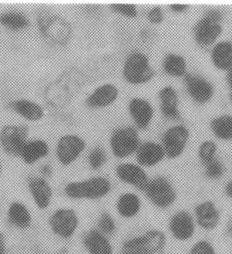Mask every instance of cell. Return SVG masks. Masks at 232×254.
<instances>
[{"label":"cell","mask_w":232,"mask_h":254,"mask_svg":"<svg viewBox=\"0 0 232 254\" xmlns=\"http://www.w3.org/2000/svg\"><path fill=\"white\" fill-rule=\"evenodd\" d=\"M49 147L48 144L42 139H35L27 141L24 146L20 157L26 164H33L34 162L45 157L49 153Z\"/></svg>","instance_id":"484cf974"},{"label":"cell","mask_w":232,"mask_h":254,"mask_svg":"<svg viewBox=\"0 0 232 254\" xmlns=\"http://www.w3.org/2000/svg\"><path fill=\"white\" fill-rule=\"evenodd\" d=\"M116 208L120 217L132 219L140 213L142 201L138 194L128 192L120 195L116 201Z\"/></svg>","instance_id":"44dd1931"},{"label":"cell","mask_w":232,"mask_h":254,"mask_svg":"<svg viewBox=\"0 0 232 254\" xmlns=\"http://www.w3.org/2000/svg\"><path fill=\"white\" fill-rule=\"evenodd\" d=\"M0 254H5V246L3 236L0 234Z\"/></svg>","instance_id":"60d3db41"},{"label":"cell","mask_w":232,"mask_h":254,"mask_svg":"<svg viewBox=\"0 0 232 254\" xmlns=\"http://www.w3.org/2000/svg\"><path fill=\"white\" fill-rule=\"evenodd\" d=\"M162 115L169 120H179L180 111L178 107L179 99L176 90L172 86H166L159 93Z\"/></svg>","instance_id":"ffe728a7"},{"label":"cell","mask_w":232,"mask_h":254,"mask_svg":"<svg viewBox=\"0 0 232 254\" xmlns=\"http://www.w3.org/2000/svg\"><path fill=\"white\" fill-rule=\"evenodd\" d=\"M123 75L131 84H142L151 81L154 70L150 65L148 57L141 52H132L128 56L123 67Z\"/></svg>","instance_id":"52a82bcc"},{"label":"cell","mask_w":232,"mask_h":254,"mask_svg":"<svg viewBox=\"0 0 232 254\" xmlns=\"http://www.w3.org/2000/svg\"><path fill=\"white\" fill-rule=\"evenodd\" d=\"M42 172L46 175V176H50V174L52 172V169H51V167L49 166V165H45V166H43L42 168Z\"/></svg>","instance_id":"b9f144b4"},{"label":"cell","mask_w":232,"mask_h":254,"mask_svg":"<svg viewBox=\"0 0 232 254\" xmlns=\"http://www.w3.org/2000/svg\"><path fill=\"white\" fill-rule=\"evenodd\" d=\"M116 175L120 181L140 191H145L149 183V176L140 165L122 163L116 168Z\"/></svg>","instance_id":"9a60e30c"},{"label":"cell","mask_w":232,"mask_h":254,"mask_svg":"<svg viewBox=\"0 0 232 254\" xmlns=\"http://www.w3.org/2000/svg\"><path fill=\"white\" fill-rule=\"evenodd\" d=\"M140 146L138 131L132 127H120L113 131L111 137V148L114 156L118 159L131 156Z\"/></svg>","instance_id":"ba28073f"},{"label":"cell","mask_w":232,"mask_h":254,"mask_svg":"<svg viewBox=\"0 0 232 254\" xmlns=\"http://www.w3.org/2000/svg\"><path fill=\"white\" fill-rule=\"evenodd\" d=\"M210 127L217 138L224 140H232V115H222L215 118L210 123Z\"/></svg>","instance_id":"83f0119b"},{"label":"cell","mask_w":232,"mask_h":254,"mask_svg":"<svg viewBox=\"0 0 232 254\" xmlns=\"http://www.w3.org/2000/svg\"><path fill=\"white\" fill-rule=\"evenodd\" d=\"M166 157L163 146L154 141H146L139 146L136 152L138 164L143 168H153L160 164Z\"/></svg>","instance_id":"e0dca14e"},{"label":"cell","mask_w":232,"mask_h":254,"mask_svg":"<svg viewBox=\"0 0 232 254\" xmlns=\"http://www.w3.org/2000/svg\"><path fill=\"white\" fill-rule=\"evenodd\" d=\"M85 148L83 138L76 135H65L57 144V154L60 163L65 166L71 164Z\"/></svg>","instance_id":"5bb4252c"},{"label":"cell","mask_w":232,"mask_h":254,"mask_svg":"<svg viewBox=\"0 0 232 254\" xmlns=\"http://www.w3.org/2000/svg\"><path fill=\"white\" fill-rule=\"evenodd\" d=\"M232 254V253H231V254Z\"/></svg>","instance_id":"bcb514c9"},{"label":"cell","mask_w":232,"mask_h":254,"mask_svg":"<svg viewBox=\"0 0 232 254\" xmlns=\"http://www.w3.org/2000/svg\"><path fill=\"white\" fill-rule=\"evenodd\" d=\"M113 11L126 18H136L138 15L137 6L132 4H113L111 5Z\"/></svg>","instance_id":"d590c367"},{"label":"cell","mask_w":232,"mask_h":254,"mask_svg":"<svg viewBox=\"0 0 232 254\" xmlns=\"http://www.w3.org/2000/svg\"><path fill=\"white\" fill-rule=\"evenodd\" d=\"M223 14L217 10H210L195 24L194 27L195 41L201 47L212 45L223 33L221 22Z\"/></svg>","instance_id":"8992f818"},{"label":"cell","mask_w":232,"mask_h":254,"mask_svg":"<svg viewBox=\"0 0 232 254\" xmlns=\"http://www.w3.org/2000/svg\"><path fill=\"white\" fill-rule=\"evenodd\" d=\"M28 128L25 126H6L0 132V143L4 152L11 155H20L27 142Z\"/></svg>","instance_id":"7c38bea8"},{"label":"cell","mask_w":232,"mask_h":254,"mask_svg":"<svg viewBox=\"0 0 232 254\" xmlns=\"http://www.w3.org/2000/svg\"><path fill=\"white\" fill-rule=\"evenodd\" d=\"M146 198L159 209H169L177 201V192L172 183L165 176L150 179L145 190Z\"/></svg>","instance_id":"3957f363"},{"label":"cell","mask_w":232,"mask_h":254,"mask_svg":"<svg viewBox=\"0 0 232 254\" xmlns=\"http://www.w3.org/2000/svg\"><path fill=\"white\" fill-rule=\"evenodd\" d=\"M118 97V90L112 83L98 87L87 98L86 104L90 108H104L112 105Z\"/></svg>","instance_id":"d6986e66"},{"label":"cell","mask_w":232,"mask_h":254,"mask_svg":"<svg viewBox=\"0 0 232 254\" xmlns=\"http://www.w3.org/2000/svg\"><path fill=\"white\" fill-rule=\"evenodd\" d=\"M84 245L90 254H113V247L106 235L92 230L84 239Z\"/></svg>","instance_id":"7402d4cb"},{"label":"cell","mask_w":232,"mask_h":254,"mask_svg":"<svg viewBox=\"0 0 232 254\" xmlns=\"http://www.w3.org/2000/svg\"><path fill=\"white\" fill-rule=\"evenodd\" d=\"M38 27L43 37L57 45L67 44L71 37L70 25L63 18L48 11L38 16Z\"/></svg>","instance_id":"7a4b0ae2"},{"label":"cell","mask_w":232,"mask_h":254,"mask_svg":"<svg viewBox=\"0 0 232 254\" xmlns=\"http://www.w3.org/2000/svg\"><path fill=\"white\" fill-rule=\"evenodd\" d=\"M112 190V183L105 177H94L83 182L68 183L65 193L75 199H98L105 197Z\"/></svg>","instance_id":"277c9868"},{"label":"cell","mask_w":232,"mask_h":254,"mask_svg":"<svg viewBox=\"0 0 232 254\" xmlns=\"http://www.w3.org/2000/svg\"><path fill=\"white\" fill-rule=\"evenodd\" d=\"M98 226L102 233L105 235H113L116 230V222L110 214L107 212L102 214L98 222Z\"/></svg>","instance_id":"e575fe53"},{"label":"cell","mask_w":232,"mask_h":254,"mask_svg":"<svg viewBox=\"0 0 232 254\" xmlns=\"http://www.w3.org/2000/svg\"><path fill=\"white\" fill-rule=\"evenodd\" d=\"M78 226V219L71 209H59L51 217V227L55 233L64 239L70 238Z\"/></svg>","instance_id":"2e32d148"},{"label":"cell","mask_w":232,"mask_h":254,"mask_svg":"<svg viewBox=\"0 0 232 254\" xmlns=\"http://www.w3.org/2000/svg\"><path fill=\"white\" fill-rule=\"evenodd\" d=\"M225 231V235L227 236L229 239H232V219H230L226 223Z\"/></svg>","instance_id":"ab89813d"},{"label":"cell","mask_w":232,"mask_h":254,"mask_svg":"<svg viewBox=\"0 0 232 254\" xmlns=\"http://www.w3.org/2000/svg\"><path fill=\"white\" fill-rule=\"evenodd\" d=\"M0 24L11 31H20L29 26V20L19 11H6L0 16Z\"/></svg>","instance_id":"f1b7e54d"},{"label":"cell","mask_w":232,"mask_h":254,"mask_svg":"<svg viewBox=\"0 0 232 254\" xmlns=\"http://www.w3.org/2000/svg\"><path fill=\"white\" fill-rule=\"evenodd\" d=\"M147 19L153 24H161L164 20V13L160 6H154L147 13Z\"/></svg>","instance_id":"8d00e7d4"},{"label":"cell","mask_w":232,"mask_h":254,"mask_svg":"<svg viewBox=\"0 0 232 254\" xmlns=\"http://www.w3.org/2000/svg\"><path fill=\"white\" fill-rule=\"evenodd\" d=\"M197 225L193 214L186 209L177 210L169 217L168 229L170 236L177 242L187 243L195 237Z\"/></svg>","instance_id":"9c48e42d"},{"label":"cell","mask_w":232,"mask_h":254,"mask_svg":"<svg viewBox=\"0 0 232 254\" xmlns=\"http://www.w3.org/2000/svg\"><path fill=\"white\" fill-rule=\"evenodd\" d=\"M193 216L197 227L204 232H214L221 224V210L211 200L197 203L194 208Z\"/></svg>","instance_id":"8fae6325"},{"label":"cell","mask_w":232,"mask_h":254,"mask_svg":"<svg viewBox=\"0 0 232 254\" xmlns=\"http://www.w3.org/2000/svg\"><path fill=\"white\" fill-rule=\"evenodd\" d=\"M107 161V155L105 150L100 146L95 147L89 154V163L95 170L101 168Z\"/></svg>","instance_id":"836d02e7"},{"label":"cell","mask_w":232,"mask_h":254,"mask_svg":"<svg viewBox=\"0 0 232 254\" xmlns=\"http://www.w3.org/2000/svg\"><path fill=\"white\" fill-rule=\"evenodd\" d=\"M217 146L212 140H206L202 142L198 148V158L202 164L206 165L210 161L216 159Z\"/></svg>","instance_id":"1f68e13d"},{"label":"cell","mask_w":232,"mask_h":254,"mask_svg":"<svg viewBox=\"0 0 232 254\" xmlns=\"http://www.w3.org/2000/svg\"><path fill=\"white\" fill-rule=\"evenodd\" d=\"M227 82L228 85L232 90V67L228 70V74H227Z\"/></svg>","instance_id":"7bdbcfd3"},{"label":"cell","mask_w":232,"mask_h":254,"mask_svg":"<svg viewBox=\"0 0 232 254\" xmlns=\"http://www.w3.org/2000/svg\"><path fill=\"white\" fill-rule=\"evenodd\" d=\"M29 189L34 202L39 208L45 209L49 205L52 197V190L45 180L32 178L29 180Z\"/></svg>","instance_id":"d4e9b609"},{"label":"cell","mask_w":232,"mask_h":254,"mask_svg":"<svg viewBox=\"0 0 232 254\" xmlns=\"http://www.w3.org/2000/svg\"><path fill=\"white\" fill-rule=\"evenodd\" d=\"M184 82L187 93L197 104H206L213 97L214 86L212 83L202 75L186 74Z\"/></svg>","instance_id":"4fadbf2b"},{"label":"cell","mask_w":232,"mask_h":254,"mask_svg":"<svg viewBox=\"0 0 232 254\" xmlns=\"http://www.w3.org/2000/svg\"><path fill=\"white\" fill-rule=\"evenodd\" d=\"M169 8L171 9V11L174 12H177V13H180V12H184L187 11V9L189 8V4H171L169 5Z\"/></svg>","instance_id":"74e56055"},{"label":"cell","mask_w":232,"mask_h":254,"mask_svg":"<svg viewBox=\"0 0 232 254\" xmlns=\"http://www.w3.org/2000/svg\"><path fill=\"white\" fill-rule=\"evenodd\" d=\"M0 171H1V166H0Z\"/></svg>","instance_id":"f6af8a7d"},{"label":"cell","mask_w":232,"mask_h":254,"mask_svg":"<svg viewBox=\"0 0 232 254\" xmlns=\"http://www.w3.org/2000/svg\"><path fill=\"white\" fill-rule=\"evenodd\" d=\"M187 254H217V248L208 239H200L191 246Z\"/></svg>","instance_id":"d6a6232c"},{"label":"cell","mask_w":232,"mask_h":254,"mask_svg":"<svg viewBox=\"0 0 232 254\" xmlns=\"http://www.w3.org/2000/svg\"><path fill=\"white\" fill-rule=\"evenodd\" d=\"M168 236L161 229H149L124 241L121 254H167Z\"/></svg>","instance_id":"6da1fadb"},{"label":"cell","mask_w":232,"mask_h":254,"mask_svg":"<svg viewBox=\"0 0 232 254\" xmlns=\"http://www.w3.org/2000/svg\"><path fill=\"white\" fill-rule=\"evenodd\" d=\"M225 193L228 198L232 200V180L229 181L228 183L225 184Z\"/></svg>","instance_id":"f35d334b"},{"label":"cell","mask_w":232,"mask_h":254,"mask_svg":"<svg viewBox=\"0 0 232 254\" xmlns=\"http://www.w3.org/2000/svg\"><path fill=\"white\" fill-rule=\"evenodd\" d=\"M9 106L19 116L29 121H38L44 115V111L41 105L27 99H19L11 102Z\"/></svg>","instance_id":"cb8c5ba5"},{"label":"cell","mask_w":232,"mask_h":254,"mask_svg":"<svg viewBox=\"0 0 232 254\" xmlns=\"http://www.w3.org/2000/svg\"><path fill=\"white\" fill-rule=\"evenodd\" d=\"M129 112L136 126L140 129L149 127L154 118V108L149 102L140 97H135L129 104Z\"/></svg>","instance_id":"ac0fdd59"},{"label":"cell","mask_w":232,"mask_h":254,"mask_svg":"<svg viewBox=\"0 0 232 254\" xmlns=\"http://www.w3.org/2000/svg\"><path fill=\"white\" fill-rule=\"evenodd\" d=\"M230 99H231V102H232V93H231V95H230Z\"/></svg>","instance_id":"ee69618b"},{"label":"cell","mask_w":232,"mask_h":254,"mask_svg":"<svg viewBox=\"0 0 232 254\" xmlns=\"http://www.w3.org/2000/svg\"><path fill=\"white\" fill-rule=\"evenodd\" d=\"M9 218L11 223L19 228H27L31 224L29 211L25 206L19 202L11 204L9 209Z\"/></svg>","instance_id":"f546056e"},{"label":"cell","mask_w":232,"mask_h":254,"mask_svg":"<svg viewBox=\"0 0 232 254\" xmlns=\"http://www.w3.org/2000/svg\"><path fill=\"white\" fill-rule=\"evenodd\" d=\"M77 72H69L61 75L60 79L49 87L46 92L48 103L53 106L66 105L81 88Z\"/></svg>","instance_id":"5b68a950"},{"label":"cell","mask_w":232,"mask_h":254,"mask_svg":"<svg viewBox=\"0 0 232 254\" xmlns=\"http://www.w3.org/2000/svg\"><path fill=\"white\" fill-rule=\"evenodd\" d=\"M163 69L171 76H185L187 71V63L185 58L180 55L169 54L163 61Z\"/></svg>","instance_id":"4316f807"},{"label":"cell","mask_w":232,"mask_h":254,"mask_svg":"<svg viewBox=\"0 0 232 254\" xmlns=\"http://www.w3.org/2000/svg\"><path fill=\"white\" fill-rule=\"evenodd\" d=\"M204 176L207 179L217 181L221 179L222 177L225 176V164L217 158L204 165Z\"/></svg>","instance_id":"4dcf8cb0"},{"label":"cell","mask_w":232,"mask_h":254,"mask_svg":"<svg viewBox=\"0 0 232 254\" xmlns=\"http://www.w3.org/2000/svg\"><path fill=\"white\" fill-rule=\"evenodd\" d=\"M189 138V131L182 125L170 127L162 137V146L167 157L174 160L184 153Z\"/></svg>","instance_id":"30bf717a"},{"label":"cell","mask_w":232,"mask_h":254,"mask_svg":"<svg viewBox=\"0 0 232 254\" xmlns=\"http://www.w3.org/2000/svg\"><path fill=\"white\" fill-rule=\"evenodd\" d=\"M211 60L217 68L228 71L232 67V42L223 41L214 46Z\"/></svg>","instance_id":"603a6c76"}]
</instances>
